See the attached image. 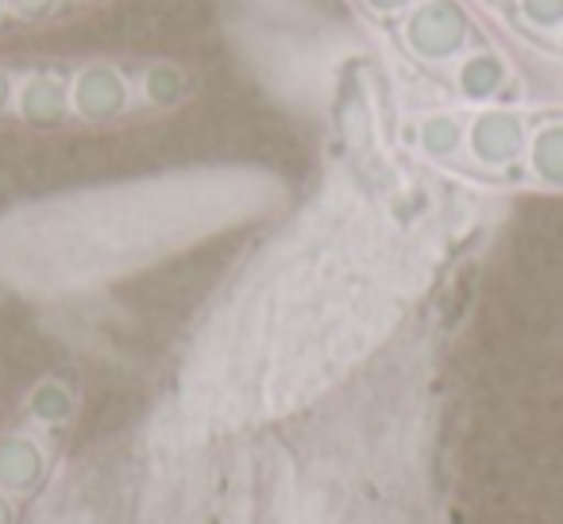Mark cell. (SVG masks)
Here are the masks:
<instances>
[{
  "mask_svg": "<svg viewBox=\"0 0 563 524\" xmlns=\"http://www.w3.org/2000/svg\"><path fill=\"white\" fill-rule=\"evenodd\" d=\"M394 43L401 66L444 78L471 47L494 40L490 27L478 20L467 0H417L401 20L383 27Z\"/></svg>",
  "mask_w": 563,
  "mask_h": 524,
  "instance_id": "6da1fadb",
  "label": "cell"
},
{
  "mask_svg": "<svg viewBox=\"0 0 563 524\" xmlns=\"http://www.w3.org/2000/svg\"><path fill=\"white\" fill-rule=\"evenodd\" d=\"M544 109H540V104H490V109H467V147H463L460 174L517 186V174H521L532 127H537V120Z\"/></svg>",
  "mask_w": 563,
  "mask_h": 524,
  "instance_id": "7a4b0ae2",
  "label": "cell"
},
{
  "mask_svg": "<svg viewBox=\"0 0 563 524\" xmlns=\"http://www.w3.org/2000/svg\"><path fill=\"white\" fill-rule=\"evenodd\" d=\"M448 101L460 109H490V104H537L532 101V81H525L517 58L506 43L494 40L471 47L452 70L444 74Z\"/></svg>",
  "mask_w": 563,
  "mask_h": 524,
  "instance_id": "3957f363",
  "label": "cell"
},
{
  "mask_svg": "<svg viewBox=\"0 0 563 524\" xmlns=\"http://www.w3.org/2000/svg\"><path fill=\"white\" fill-rule=\"evenodd\" d=\"M74 120L78 127H120L135 120V58H74Z\"/></svg>",
  "mask_w": 563,
  "mask_h": 524,
  "instance_id": "277c9868",
  "label": "cell"
},
{
  "mask_svg": "<svg viewBox=\"0 0 563 524\" xmlns=\"http://www.w3.org/2000/svg\"><path fill=\"white\" fill-rule=\"evenodd\" d=\"M70 81L74 58H27V63H20L12 124L27 127V132H66V127H78Z\"/></svg>",
  "mask_w": 563,
  "mask_h": 524,
  "instance_id": "5b68a950",
  "label": "cell"
},
{
  "mask_svg": "<svg viewBox=\"0 0 563 524\" xmlns=\"http://www.w3.org/2000/svg\"><path fill=\"white\" fill-rule=\"evenodd\" d=\"M406 147L421 163L460 174L463 147H467V109L452 101H437L429 109L413 112L406 120Z\"/></svg>",
  "mask_w": 563,
  "mask_h": 524,
  "instance_id": "8992f818",
  "label": "cell"
},
{
  "mask_svg": "<svg viewBox=\"0 0 563 524\" xmlns=\"http://www.w3.org/2000/svg\"><path fill=\"white\" fill-rule=\"evenodd\" d=\"M201 89L194 66L174 58H135V120L170 116L186 109Z\"/></svg>",
  "mask_w": 563,
  "mask_h": 524,
  "instance_id": "52a82bcc",
  "label": "cell"
},
{
  "mask_svg": "<svg viewBox=\"0 0 563 524\" xmlns=\"http://www.w3.org/2000/svg\"><path fill=\"white\" fill-rule=\"evenodd\" d=\"M51 470V447L40 428H9L0 436V490L12 498H32Z\"/></svg>",
  "mask_w": 563,
  "mask_h": 524,
  "instance_id": "ba28073f",
  "label": "cell"
},
{
  "mask_svg": "<svg viewBox=\"0 0 563 524\" xmlns=\"http://www.w3.org/2000/svg\"><path fill=\"white\" fill-rule=\"evenodd\" d=\"M517 186L544 189V193H563V104H548L532 127L529 150H525Z\"/></svg>",
  "mask_w": 563,
  "mask_h": 524,
  "instance_id": "9c48e42d",
  "label": "cell"
},
{
  "mask_svg": "<svg viewBox=\"0 0 563 524\" xmlns=\"http://www.w3.org/2000/svg\"><path fill=\"white\" fill-rule=\"evenodd\" d=\"M501 20L509 24V40L529 43V55L544 58L552 70V47L563 35V0H509L501 9Z\"/></svg>",
  "mask_w": 563,
  "mask_h": 524,
  "instance_id": "30bf717a",
  "label": "cell"
},
{
  "mask_svg": "<svg viewBox=\"0 0 563 524\" xmlns=\"http://www.w3.org/2000/svg\"><path fill=\"white\" fill-rule=\"evenodd\" d=\"M27 421L43 432V436H58L78 413V386L74 378H43L27 398Z\"/></svg>",
  "mask_w": 563,
  "mask_h": 524,
  "instance_id": "8fae6325",
  "label": "cell"
},
{
  "mask_svg": "<svg viewBox=\"0 0 563 524\" xmlns=\"http://www.w3.org/2000/svg\"><path fill=\"white\" fill-rule=\"evenodd\" d=\"M66 20H78L74 0H9V27L12 32H35V27H55Z\"/></svg>",
  "mask_w": 563,
  "mask_h": 524,
  "instance_id": "7c38bea8",
  "label": "cell"
},
{
  "mask_svg": "<svg viewBox=\"0 0 563 524\" xmlns=\"http://www.w3.org/2000/svg\"><path fill=\"white\" fill-rule=\"evenodd\" d=\"M413 4L417 0H352V9L375 27H386V24H394V20H401Z\"/></svg>",
  "mask_w": 563,
  "mask_h": 524,
  "instance_id": "4fadbf2b",
  "label": "cell"
},
{
  "mask_svg": "<svg viewBox=\"0 0 563 524\" xmlns=\"http://www.w3.org/2000/svg\"><path fill=\"white\" fill-rule=\"evenodd\" d=\"M20 89V58H0V124H12Z\"/></svg>",
  "mask_w": 563,
  "mask_h": 524,
  "instance_id": "5bb4252c",
  "label": "cell"
},
{
  "mask_svg": "<svg viewBox=\"0 0 563 524\" xmlns=\"http://www.w3.org/2000/svg\"><path fill=\"white\" fill-rule=\"evenodd\" d=\"M0 524H16V498L0 490Z\"/></svg>",
  "mask_w": 563,
  "mask_h": 524,
  "instance_id": "9a60e30c",
  "label": "cell"
},
{
  "mask_svg": "<svg viewBox=\"0 0 563 524\" xmlns=\"http://www.w3.org/2000/svg\"><path fill=\"white\" fill-rule=\"evenodd\" d=\"M112 4H120V0H74V9L81 12H97V9H112Z\"/></svg>",
  "mask_w": 563,
  "mask_h": 524,
  "instance_id": "2e32d148",
  "label": "cell"
},
{
  "mask_svg": "<svg viewBox=\"0 0 563 524\" xmlns=\"http://www.w3.org/2000/svg\"><path fill=\"white\" fill-rule=\"evenodd\" d=\"M4 32H12L9 27V0H0V35Z\"/></svg>",
  "mask_w": 563,
  "mask_h": 524,
  "instance_id": "e0dca14e",
  "label": "cell"
},
{
  "mask_svg": "<svg viewBox=\"0 0 563 524\" xmlns=\"http://www.w3.org/2000/svg\"><path fill=\"white\" fill-rule=\"evenodd\" d=\"M478 4H483V9H506V4H509V0H478Z\"/></svg>",
  "mask_w": 563,
  "mask_h": 524,
  "instance_id": "ac0fdd59",
  "label": "cell"
}]
</instances>
